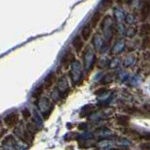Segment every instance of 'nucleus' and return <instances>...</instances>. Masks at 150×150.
<instances>
[{
    "label": "nucleus",
    "instance_id": "f257e3e1",
    "mask_svg": "<svg viewBox=\"0 0 150 150\" xmlns=\"http://www.w3.org/2000/svg\"><path fill=\"white\" fill-rule=\"evenodd\" d=\"M4 122H5L7 127H14L17 125V123L19 122V115L17 113L12 112L11 114L7 115V116L5 117V119H4Z\"/></svg>",
    "mask_w": 150,
    "mask_h": 150
},
{
    "label": "nucleus",
    "instance_id": "f03ea898",
    "mask_svg": "<svg viewBox=\"0 0 150 150\" xmlns=\"http://www.w3.org/2000/svg\"><path fill=\"white\" fill-rule=\"evenodd\" d=\"M140 16H141V20L143 22H144L150 16V2H144L140 11Z\"/></svg>",
    "mask_w": 150,
    "mask_h": 150
},
{
    "label": "nucleus",
    "instance_id": "7ed1b4c3",
    "mask_svg": "<svg viewBox=\"0 0 150 150\" xmlns=\"http://www.w3.org/2000/svg\"><path fill=\"white\" fill-rule=\"evenodd\" d=\"M92 32H93V27L91 25V24H86L83 25L82 28H81L80 36L83 40L86 41V40H89V38L91 37Z\"/></svg>",
    "mask_w": 150,
    "mask_h": 150
},
{
    "label": "nucleus",
    "instance_id": "20e7f679",
    "mask_svg": "<svg viewBox=\"0 0 150 150\" xmlns=\"http://www.w3.org/2000/svg\"><path fill=\"white\" fill-rule=\"evenodd\" d=\"M73 46H74V48L76 49V52H79V53L80 52L81 49H82L84 46V40L81 38V36L78 35L73 39Z\"/></svg>",
    "mask_w": 150,
    "mask_h": 150
},
{
    "label": "nucleus",
    "instance_id": "39448f33",
    "mask_svg": "<svg viewBox=\"0 0 150 150\" xmlns=\"http://www.w3.org/2000/svg\"><path fill=\"white\" fill-rule=\"evenodd\" d=\"M124 133H125L127 136L130 137V138L134 139V140H143V134L140 133V132L136 131L134 129H130V128L127 127V129L124 131Z\"/></svg>",
    "mask_w": 150,
    "mask_h": 150
},
{
    "label": "nucleus",
    "instance_id": "423d86ee",
    "mask_svg": "<svg viewBox=\"0 0 150 150\" xmlns=\"http://www.w3.org/2000/svg\"><path fill=\"white\" fill-rule=\"evenodd\" d=\"M75 59V55L73 54V52L69 50L68 52H66L64 54V56L62 59V63L63 64L64 66H68L69 64Z\"/></svg>",
    "mask_w": 150,
    "mask_h": 150
},
{
    "label": "nucleus",
    "instance_id": "0eeeda50",
    "mask_svg": "<svg viewBox=\"0 0 150 150\" xmlns=\"http://www.w3.org/2000/svg\"><path fill=\"white\" fill-rule=\"evenodd\" d=\"M149 35H150V24L144 23L140 28V36L144 38V37H148Z\"/></svg>",
    "mask_w": 150,
    "mask_h": 150
},
{
    "label": "nucleus",
    "instance_id": "6e6552de",
    "mask_svg": "<svg viewBox=\"0 0 150 150\" xmlns=\"http://www.w3.org/2000/svg\"><path fill=\"white\" fill-rule=\"evenodd\" d=\"M55 79H56V76L54 73H51L49 74L47 76H46V79H45V82H44V87L45 88H50L51 86L53 85V83L55 82Z\"/></svg>",
    "mask_w": 150,
    "mask_h": 150
},
{
    "label": "nucleus",
    "instance_id": "1a4fd4ad",
    "mask_svg": "<svg viewBox=\"0 0 150 150\" xmlns=\"http://www.w3.org/2000/svg\"><path fill=\"white\" fill-rule=\"evenodd\" d=\"M118 125L125 127L126 128L128 127V123H129V117L127 116V115H119L116 118Z\"/></svg>",
    "mask_w": 150,
    "mask_h": 150
},
{
    "label": "nucleus",
    "instance_id": "9d476101",
    "mask_svg": "<svg viewBox=\"0 0 150 150\" xmlns=\"http://www.w3.org/2000/svg\"><path fill=\"white\" fill-rule=\"evenodd\" d=\"M101 18V12L100 11H96L95 13L93 14L92 19H91V25L93 28H95L97 25V23L99 22V20Z\"/></svg>",
    "mask_w": 150,
    "mask_h": 150
},
{
    "label": "nucleus",
    "instance_id": "9b49d317",
    "mask_svg": "<svg viewBox=\"0 0 150 150\" xmlns=\"http://www.w3.org/2000/svg\"><path fill=\"white\" fill-rule=\"evenodd\" d=\"M142 47L144 49H150V37H144L142 41Z\"/></svg>",
    "mask_w": 150,
    "mask_h": 150
},
{
    "label": "nucleus",
    "instance_id": "f8f14e48",
    "mask_svg": "<svg viewBox=\"0 0 150 150\" xmlns=\"http://www.w3.org/2000/svg\"><path fill=\"white\" fill-rule=\"evenodd\" d=\"M140 148L142 150H150V141L142 143L140 144Z\"/></svg>",
    "mask_w": 150,
    "mask_h": 150
},
{
    "label": "nucleus",
    "instance_id": "ddd939ff",
    "mask_svg": "<svg viewBox=\"0 0 150 150\" xmlns=\"http://www.w3.org/2000/svg\"><path fill=\"white\" fill-rule=\"evenodd\" d=\"M44 85H41V86L38 88V89H36V92H35V93H34V97H39L42 93V91H44Z\"/></svg>",
    "mask_w": 150,
    "mask_h": 150
},
{
    "label": "nucleus",
    "instance_id": "4468645a",
    "mask_svg": "<svg viewBox=\"0 0 150 150\" xmlns=\"http://www.w3.org/2000/svg\"><path fill=\"white\" fill-rule=\"evenodd\" d=\"M143 110L144 111V114L150 117V104H145L143 107Z\"/></svg>",
    "mask_w": 150,
    "mask_h": 150
},
{
    "label": "nucleus",
    "instance_id": "2eb2a0df",
    "mask_svg": "<svg viewBox=\"0 0 150 150\" xmlns=\"http://www.w3.org/2000/svg\"><path fill=\"white\" fill-rule=\"evenodd\" d=\"M22 114H23L24 119H28L29 117H30V111H29L28 110H27V109L22 111Z\"/></svg>",
    "mask_w": 150,
    "mask_h": 150
},
{
    "label": "nucleus",
    "instance_id": "dca6fc26",
    "mask_svg": "<svg viewBox=\"0 0 150 150\" xmlns=\"http://www.w3.org/2000/svg\"><path fill=\"white\" fill-rule=\"evenodd\" d=\"M124 110L127 111V112H129V113H131V114H135V113H136V111L138 110L135 109V108H130V107H127V108L125 109Z\"/></svg>",
    "mask_w": 150,
    "mask_h": 150
},
{
    "label": "nucleus",
    "instance_id": "f3484780",
    "mask_svg": "<svg viewBox=\"0 0 150 150\" xmlns=\"http://www.w3.org/2000/svg\"><path fill=\"white\" fill-rule=\"evenodd\" d=\"M144 59H146V61H150V52L144 53Z\"/></svg>",
    "mask_w": 150,
    "mask_h": 150
},
{
    "label": "nucleus",
    "instance_id": "a211bd4d",
    "mask_svg": "<svg viewBox=\"0 0 150 150\" xmlns=\"http://www.w3.org/2000/svg\"><path fill=\"white\" fill-rule=\"evenodd\" d=\"M149 18H150V16H149Z\"/></svg>",
    "mask_w": 150,
    "mask_h": 150
}]
</instances>
